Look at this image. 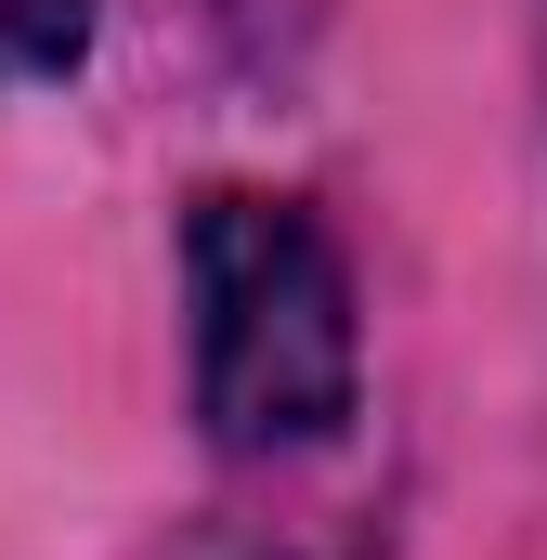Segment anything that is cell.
Masks as SVG:
<instances>
[{
    "mask_svg": "<svg viewBox=\"0 0 547 560\" xmlns=\"http://www.w3.org/2000/svg\"><path fill=\"white\" fill-rule=\"evenodd\" d=\"M196 275V418L222 456H300L352 418L365 326H352V261L300 196H196L183 222Z\"/></svg>",
    "mask_w": 547,
    "mask_h": 560,
    "instance_id": "6da1fadb",
    "label": "cell"
},
{
    "mask_svg": "<svg viewBox=\"0 0 547 560\" xmlns=\"http://www.w3.org/2000/svg\"><path fill=\"white\" fill-rule=\"evenodd\" d=\"M79 52H92V0H0V92L66 79Z\"/></svg>",
    "mask_w": 547,
    "mask_h": 560,
    "instance_id": "7a4b0ae2",
    "label": "cell"
}]
</instances>
